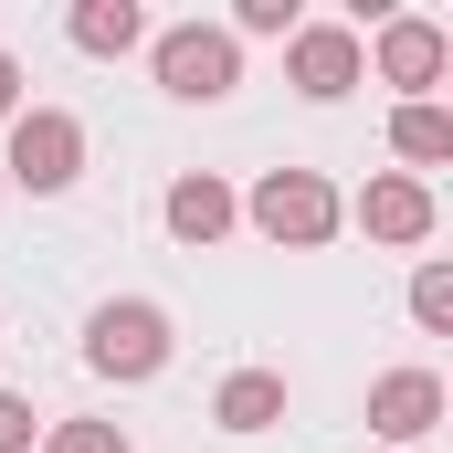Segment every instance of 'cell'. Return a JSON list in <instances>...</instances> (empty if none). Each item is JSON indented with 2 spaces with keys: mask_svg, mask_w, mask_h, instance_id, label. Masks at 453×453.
<instances>
[{
  "mask_svg": "<svg viewBox=\"0 0 453 453\" xmlns=\"http://www.w3.org/2000/svg\"><path fill=\"white\" fill-rule=\"evenodd\" d=\"M242 222L264 232V242H285V253H317V242L348 222V201L317 180V169H264L253 201H242Z\"/></svg>",
  "mask_w": 453,
  "mask_h": 453,
  "instance_id": "cell-1",
  "label": "cell"
},
{
  "mask_svg": "<svg viewBox=\"0 0 453 453\" xmlns=\"http://www.w3.org/2000/svg\"><path fill=\"white\" fill-rule=\"evenodd\" d=\"M85 369H96V380H158V369H169V306L106 296V306L85 317Z\"/></svg>",
  "mask_w": 453,
  "mask_h": 453,
  "instance_id": "cell-2",
  "label": "cell"
},
{
  "mask_svg": "<svg viewBox=\"0 0 453 453\" xmlns=\"http://www.w3.org/2000/svg\"><path fill=\"white\" fill-rule=\"evenodd\" d=\"M148 64H158V85L180 96V106H211L242 85V42H232L222 21H169L158 42H148Z\"/></svg>",
  "mask_w": 453,
  "mask_h": 453,
  "instance_id": "cell-3",
  "label": "cell"
},
{
  "mask_svg": "<svg viewBox=\"0 0 453 453\" xmlns=\"http://www.w3.org/2000/svg\"><path fill=\"white\" fill-rule=\"evenodd\" d=\"M11 180H21L32 201L74 190V180H85V127H74L64 106H21L11 116Z\"/></svg>",
  "mask_w": 453,
  "mask_h": 453,
  "instance_id": "cell-4",
  "label": "cell"
},
{
  "mask_svg": "<svg viewBox=\"0 0 453 453\" xmlns=\"http://www.w3.org/2000/svg\"><path fill=\"white\" fill-rule=\"evenodd\" d=\"M285 74H296V96L338 106L348 85L369 74V64H358V32H348V21H296V32H285Z\"/></svg>",
  "mask_w": 453,
  "mask_h": 453,
  "instance_id": "cell-5",
  "label": "cell"
},
{
  "mask_svg": "<svg viewBox=\"0 0 453 453\" xmlns=\"http://www.w3.org/2000/svg\"><path fill=\"white\" fill-rule=\"evenodd\" d=\"M358 64H380V85H401L411 106L443 85V64H453V42H443V21H380V42H358Z\"/></svg>",
  "mask_w": 453,
  "mask_h": 453,
  "instance_id": "cell-6",
  "label": "cell"
},
{
  "mask_svg": "<svg viewBox=\"0 0 453 453\" xmlns=\"http://www.w3.org/2000/svg\"><path fill=\"white\" fill-rule=\"evenodd\" d=\"M433 422H443V380L433 369H380L369 380V433L380 443H422Z\"/></svg>",
  "mask_w": 453,
  "mask_h": 453,
  "instance_id": "cell-7",
  "label": "cell"
},
{
  "mask_svg": "<svg viewBox=\"0 0 453 453\" xmlns=\"http://www.w3.org/2000/svg\"><path fill=\"white\" fill-rule=\"evenodd\" d=\"M358 232H369V242H401V253L433 242V190H422L411 169H380V180L358 190Z\"/></svg>",
  "mask_w": 453,
  "mask_h": 453,
  "instance_id": "cell-8",
  "label": "cell"
},
{
  "mask_svg": "<svg viewBox=\"0 0 453 453\" xmlns=\"http://www.w3.org/2000/svg\"><path fill=\"white\" fill-rule=\"evenodd\" d=\"M158 222L180 232V242H222L232 222H242V201H232L211 169H190V180H169V201H158Z\"/></svg>",
  "mask_w": 453,
  "mask_h": 453,
  "instance_id": "cell-9",
  "label": "cell"
},
{
  "mask_svg": "<svg viewBox=\"0 0 453 453\" xmlns=\"http://www.w3.org/2000/svg\"><path fill=\"white\" fill-rule=\"evenodd\" d=\"M211 422H222V433H274V422H285V380H274V369H232L222 390H211Z\"/></svg>",
  "mask_w": 453,
  "mask_h": 453,
  "instance_id": "cell-10",
  "label": "cell"
},
{
  "mask_svg": "<svg viewBox=\"0 0 453 453\" xmlns=\"http://www.w3.org/2000/svg\"><path fill=\"white\" fill-rule=\"evenodd\" d=\"M64 32H74V53H137V42H148V11H137V0H74Z\"/></svg>",
  "mask_w": 453,
  "mask_h": 453,
  "instance_id": "cell-11",
  "label": "cell"
},
{
  "mask_svg": "<svg viewBox=\"0 0 453 453\" xmlns=\"http://www.w3.org/2000/svg\"><path fill=\"white\" fill-rule=\"evenodd\" d=\"M390 148H401L411 169H433V158H453V116L433 106V96H422V106H401V116H390Z\"/></svg>",
  "mask_w": 453,
  "mask_h": 453,
  "instance_id": "cell-12",
  "label": "cell"
},
{
  "mask_svg": "<svg viewBox=\"0 0 453 453\" xmlns=\"http://www.w3.org/2000/svg\"><path fill=\"white\" fill-rule=\"evenodd\" d=\"M411 317H422L433 338L453 327V264H422V274H411Z\"/></svg>",
  "mask_w": 453,
  "mask_h": 453,
  "instance_id": "cell-13",
  "label": "cell"
},
{
  "mask_svg": "<svg viewBox=\"0 0 453 453\" xmlns=\"http://www.w3.org/2000/svg\"><path fill=\"white\" fill-rule=\"evenodd\" d=\"M42 453H137V443H127L116 422H53V433H42Z\"/></svg>",
  "mask_w": 453,
  "mask_h": 453,
  "instance_id": "cell-14",
  "label": "cell"
},
{
  "mask_svg": "<svg viewBox=\"0 0 453 453\" xmlns=\"http://www.w3.org/2000/svg\"><path fill=\"white\" fill-rule=\"evenodd\" d=\"M242 32H296V0H242V11H232V42H242Z\"/></svg>",
  "mask_w": 453,
  "mask_h": 453,
  "instance_id": "cell-15",
  "label": "cell"
},
{
  "mask_svg": "<svg viewBox=\"0 0 453 453\" xmlns=\"http://www.w3.org/2000/svg\"><path fill=\"white\" fill-rule=\"evenodd\" d=\"M32 433H42V422H32V401H21V390H0V453H32Z\"/></svg>",
  "mask_w": 453,
  "mask_h": 453,
  "instance_id": "cell-16",
  "label": "cell"
},
{
  "mask_svg": "<svg viewBox=\"0 0 453 453\" xmlns=\"http://www.w3.org/2000/svg\"><path fill=\"white\" fill-rule=\"evenodd\" d=\"M11 116H21V64L0 53V127H11Z\"/></svg>",
  "mask_w": 453,
  "mask_h": 453,
  "instance_id": "cell-17",
  "label": "cell"
}]
</instances>
